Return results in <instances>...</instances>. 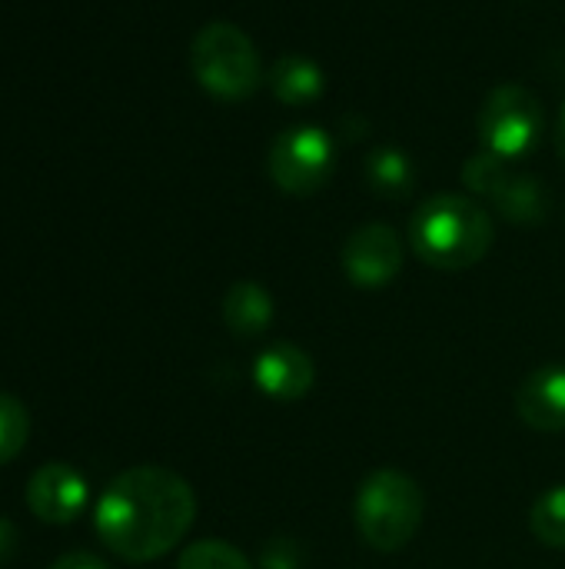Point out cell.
Returning <instances> with one entry per match:
<instances>
[{
  "label": "cell",
  "instance_id": "9c48e42d",
  "mask_svg": "<svg viewBox=\"0 0 565 569\" xmlns=\"http://www.w3.org/2000/svg\"><path fill=\"white\" fill-rule=\"evenodd\" d=\"M87 480L77 467L50 460L43 467L33 470V477L27 480V507L37 520L63 527L73 523L83 510H87Z\"/></svg>",
  "mask_w": 565,
  "mask_h": 569
},
{
  "label": "cell",
  "instance_id": "277c9868",
  "mask_svg": "<svg viewBox=\"0 0 565 569\" xmlns=\"http://www.w3.org/2000/svg\"><path fill=\"white\" fill-rule=\"evenodd\" d=\"M190 70L196 83L223 103L250 100L263 83V60L256 43L230 20H213L193 37Z\"/></svg>",
  "mask_w": 565,
  "mask_h": 569
},
{
  "label": "cell",
  "instance_id": "8992f818",
  "mask_svg": "<svg viewBox=\"0 0 565 569\" xmlns=\"http://www.w3.org/2000/svg\"><path fill=\"white\" fill-rule=\"evenodd\" d=\"M463 183L470 193L486 197L506 220L519 227L543 223L549 217V190L539 177L513 170V163L480 150L463 163Z\"/></svg>",
  "mask_w": 565,
  "mask_h": 569
},
{
  "label": "cell",
  "instance_id": "d6986e66",
  "mask_svg": "<svg viewBox=\"0 0 565 569\" xmlns=\"http://www.w3.org/2000/svg\"><path fill=\"white\" fill-rule=\"evenodd\" d=\"M17 547H20V530L13 520L0 517V567L10 563L17 557Z\"/></svg>",
  "mask_w": 565,
  "mask_h": 569
},
{
  "label": "cell",
  "instance_id": "7c38bea8",
  "mask_svg": "<svg viewBox=\"0 0 565 569\" xmlns=\"http://www.w3.org/2000/svg\"><path fill=\"white\" fill-rule=\"evenodd\" d=\"M270 90L286 107H310L323 97L326 77L316 60L303 53H280L270 67Z\"/></svg>",
  "mask_w": 565,
  "mask_h": 569
},
{
  "label": "cell",
  "instance_id": "ac0fdd59",
  "mask_svg": "<svg viewBox=\"0 0 565 569\" xmlns=\"http://www.w3.org/2000/svg\"><path fill=\"white\" fill-rule=\"evenodd\" d=\"M303 567V550L293 540H273L260 553V569H300Z\"/></svg>",
  "mask_w": 565,
  "mask_h": 569
},
{
  "label": "cell",
  "instance_id": "9a60e30c",
  "mask_svg": "<svg viewBox=\"0 0 565 569\" xmlns=\"http://www.w3.org/2000/svg\"><path fill=\"white\" fill-rule=\"evenodd\" d=\"M533 537L549 547V550H565V487L546 490L536 503H533V517H529Z\"/></svg>",
  "mask_w": 565,
  "mask_h": 569
},
{
  "label": "cell",
  "instance_id": "30bf717a",
  "mask_svg": "<svg viewBox=\"0 0 565 569\" xmlns=\"http://www.w3.org/2000/svg\"><path fill=\"white\" fill-rule=\"evenodd\" d=\"M253 383L263 397L280 400V403H293L313 390L316 363L296 343H270L253 363Z\"/></svg>",
  "mask_w": 565,
  "mask_h": 569
},
{
  "label": "cell",
  "instance_id": "2e32d148",
  "mask_svg": "<svg viewBox=\"0 0 565 569\" xmlns=\"http://www.w3.org/2000/svg\"><path fill=\"white\" fill-rule=\"evenodd\" d=\"M176 569H253V563L226 540H200L180 553Z\"/></svg>",
  "mask_w": 565,
  "mask_h": 569
},
{
  "label": "cell",
  "instance_id": "5b68a950",
  "mask_svg": "<svg viewBox=\"0 0 565 569\" xmlns=\"http://www.w3.org/2000/svg\"><path fill=\"white\" fill-rule=\"evenodd\" d=\"M480 143L486 153L513 163L536 150L543 137V103L519 83L496 87L480 110Z\"/></svg>",
  "mask_w": 565,
  "mask_h": 569
},
{
  "label": "cell",
  "instance_id": "44dd1931",
  "mask_svg": "<svg viewBox=\"0 0 565 569\" xmlns=\"http://www.w3.org/2000/svg\"><path fill=\"white\" fill-rule=\"evenodd\" d=\"M556 147H559V153H563V160H565V107H563V117H559V127H556Z\"/></svg>",
  "mask_w": 565,
  "mask_h": 569
},
{
  "label": "cell",
  "instance_id": "e0dca14e",
  "mask_svg": "<svg viewBox=\"0 0 565 569\" xmlns=\"http://www.w3.org/2000/svg\"><path fill=\"white\" fill-rule=\"evenodd\" d=\"M27 437H30L27 407L17 397L0 393V467H7L10 460H17L23 453Z\"/></svg>",
  "mask_w": 565,
  "mask_h": 569
},
{
  "label": "cell",
  "instance_id": "ba28073f",
  "mask_svg": "<svg viewBox=\"0 0 565 569\" xmlns=\"http://www.w3.org/2000/svg\"><path fill=\"white\" fill-rule=\"evenodd\" d=\"M403 270V240L386 223H363L343 247V273L363 290L390 287Z\"/></svg>",
  "mask_w": 565,
  "mask_h": 569
},
{
  "label": "cell",
  "instance_id": "8fae6325",
  "mask_svg": "<svg viewBox=\"0 0 565 569\" xmlns=\"http://www.w3.org/2000/svg\"><path fill=\"white\" fill-rule=\"evenodd\" d=\"M516 413L536 433L565 430V367H539L516 390Z\"/></svg>",
  "mask_w": 565,
  "mask_h": 569
},
{
  "label": "cell",
  "instance_id": "4fadbf2b",
  "mask_svg": "<svg viewBox=\"0 0 565 569\" xmlns=\"http://www.w3.org/2000/svg\"><path fill=\"white\" fill-rule=\"evenodd\" d=\"M223 323L233 337L253 340L273 323V297L256 280H236L223 297Z\"/></svg>",
  "mask_w": 565,
  "mask_h": 569
},
{
  "label": "cell",
  "instance_id": "ffe728a7",
  "mask_svg": "<svg viewBox=\"0 0 565 569\" xmlns=\"http://www.w3.org/2000/svg\"><path fill=\"white\" fill-rule=\"evenodd\" d=\"M50 569H110L100 557H93V553H67V557H60V560H53Z\"/></svg>",
  "mask_w": 565,
  "mask_h": 569
},
{
  "label": "cell",
  "instance_id": "6da1fadb",
  "mask_svg": "<svg viewBox=\"0 0 565 569\" xmlns=\"http://www.w3.org/2000/svg\"><path fill=\"white\" fill-rule=\"evenodd\" d=\"M196 520L193 487L167 467H130L107 483L93 510L100 543L127 560L150 563L167 557Z\"/></svg>",
  "mask_w": 565,
  "mask_h": 569
},
{
  "label": "cell",
  "instance_id": "3957f363",
  "mask_svg": "<svg viewBox=\"0 0 565 569\" xmlns=\"http://www.w3.org/2000/svg\"><path fill=\"white\" fill-rule=\"evenodd\" d=\"M426 517V497L403 470H376L363 480L353 500V523L366 547L400 553L413 543Z\"/></svg>",
  "mask_w": 565,
  "mask_h": 569
},
{
  "label": "cell",
  "instance_id": "7a4b0ae2",
  "mask_svg": "<svg viewBox=\"0 0 565 569\" xmlns=\"http://www.w3.org/2000/svg\"><path fill=\"white\" fill-rule=\"evenodd\" d=\"M413 253L436 270H470L476 267L493 240V217L463 193H436L416 207L410 217Z\"/></svg>",
  "mask_w": 565,
  "mask_h": 569
},
{
  "label": "cell",
  "instance_id": "5bb4252c",
  "mask_svg": "<svg viewBox=\"0 0 565 569\" xmlns=\"http://www.w3.org/2000/svg\"><path fill=\"white\" fill-rule=\"evenodd\" d=\"M363 173H366L370 190L386 200H400V197L413 193V187H416V163L400 147H376L366 157Z\"/></svg>",
  "mask_w": 565,
  "mask_h": 569
},
{
  "label": "cell",
  "instance_id": "52a82bcc",
  "mask_svg": "<svg viewBox=\"0 0 565 569\" xmlns=\"http://www.w3.org/2000/svg\"><path fill=\"white\" fill-rule=\"evenodd\" d=\"M336 170V147L333 137L320 127H286L266 153L270 180L293 197H310L330 183Z\"/></svg>",
  "mask_w": 565,
  "mask_h": 569
}]
</instances>
